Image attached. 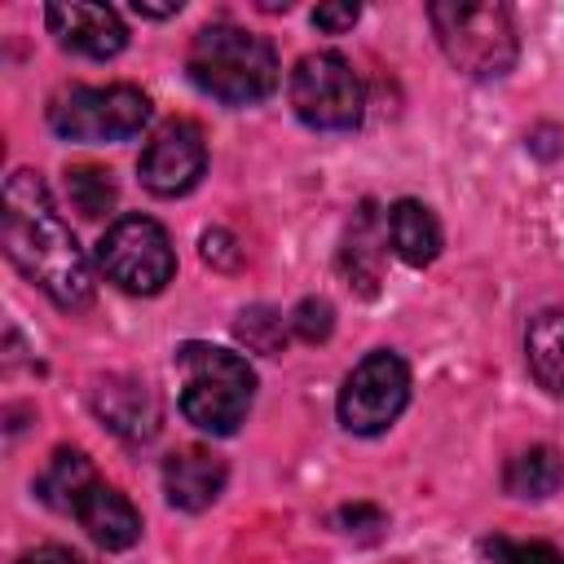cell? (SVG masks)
<instances>
[{
    "label": "cell",
    "instance_id": "obj_1",
    "mask_svg": "<svg viewBox=\"0 0 564 564\" xmlns=\"http://www.w3.org/2000/svg\"><path fill=\"white\" fill-rule=\"evenodd\" d=\"M4 256L57 304V308H88L93 304V269L79 251L70 225L57 216L48 185L40 172H13L4 181V212H0Z\"/></svg>",
    "mask_w": 564,
    "mask_h": 564
},
{
    "label": "cell",
    "instance_id": "obj_2",
    "mask_svg": "<svg viewBox=\"0 0 564 564\" xmlns=\"http://www.w3.org/2000/svg\"><path fill=\"white\" fill-rule=\"evenodd\" d=\"M185 70L198 93L225 106H256L278 88V53L264 35L234 22H212L189 40Z\"/></svg>",
    "mask_w": 564,
    "mask_h": 564
},
{
    "label": "cell",
    "instance_id": "obj_3",
    "mask_svg": "<svg viewBox=\"0 0 564 564\" xmlns=\"http://www.w3.org/2000/svg\"><path fill=\"white\" fill-rule=\"evenodd\" d=\"M181 414L212 436H234L247 423V410L256 401V370L242 352L212 348V344H185L181 348Z\"/></svg>",
    "mask_w": 564,
    "mask_h": 564
},
{
    "label": "cell",
    "instance_id": "obj_4",
    "mask_svg": "<svg viewBox=\"0 0 564 564\" xmlns=\"http://www.w3.org/2000/svg\"><path fill=\"white\" fill-rule=\"evenodd\" d=\"M432 31L441 53L471 79H498L516 66L520 40L516 22L502 4H476V0H436L427 4Z\"/></svg>",
    "mask_w": 564,
    "mask_h": 564
},
{
    "label": "cell",
    "instance_id": "obj_5",
    "mask_svg": "<svg viewBox=\"0 0 564 564\" xmlns=\"http://www.w3.org/2000/svg\"><path fill=\"white\" fill-rule=\"evenodd\" d=\"M150 123V97L132 84L66 88L48 101V128L62 141H128Z\"/></svg>",
    "mask_w": 564,
    "mask_h": 564
},
{
    "label": "cell",
    "instance_id": "obj_6",
    "mask_svg": "<svg viewBox=\"0 0 564 564\" xmlns=\"http://www.w3.org/2000/svg\"><path fill=\"white\" fill-rule=\"evenodd\" d=\"M291 110L317 132H348L361 123L366 88L348 57L322 48L304 53L291 70Z\"/></svg>",
    "mask_w": 564,
    "mask_h": 564
},
{
    "label": "cell",
    "instance_id": "obj_7",
    "mask_svg": "<svg viewBox=\"0 0 564 564\" xmlns=\"http://www.w3.org/2000/svg\"><path fill=\"white\" fill-rule=\"evenodd\" d=\"M101 273L128 295H159L176 273L172 238L150 216H119L97 242Z\"/></svg>",
    "mask_w": 564,
    "mask_h": 564
},
{
    "label": "cell",
    "instance_id": "obj_8",
    "mask_svg": "<svg viewBox=\"0 0 564 564\" xmlns=\"http://www.w3.org/2000/svg\"><path fill=\"white\" fill-rule=\"evenodd\" d=\"M410 405V366L392 352V348H375L366 352L344 388H339V423L352 436H379L388 432L401 410Z\"/></svg>",
    "mask_w": 564,
    "mask_h": 564
},
{
    "label": "cell",
    "instance_id": "obj_9",
    "mask_svg": "<svg viewBox=\"0 0 564 564\" xmlns=\"http://www.w3.org/2000/svg\"><path fill=\"white\" fill-rule=\"evenodd\" d=\"M137 172H141V185L159 198H181L198 185V176L207 172V141H203V128L189 123V119H172L163 123L141 159H137Z\"/></svg>",
    "mask_w": 564,
    "mask_h": 564
},
{
    "label": "cell",
    "instance_id": "obj_10",
    "mask_svg": "<svg viewBox=\"0 0 564 564\" xmlns=\"http://www.w3.org/2000/svg\"><path fill=\"white\" fill-rule=\"evenodd\" d=\"M44 22L57 35V44L79 53V57H97L101 62V57H115L128 44V31H123V22H119V13L110 4H84V0L48 4Z\"/></svg>",
    "mask_w": 564,
    "mask_h": 564
},
{
    "label": "cell",
    "instance_id": "obj_11",
    "mask_svg": "<svg viewBox=\"0 0 564 564\" xmlns=\"http://www.w3.org/2000/svg\"><path fill=\"white\" fill-rule=\"evenodd\" d=\"M225 476H229L225 458H216L203 445H189V449L167 454V463H163V494L181 511H203V507H212L220 498Z\"/></svg>",
    "mask_w": 564,
    "mask_h": 564
},
{
    "label": "cell",
    "instance_id": "obj_12",
    "mask_svg": "<svg viewBox=\"0 0 564 564\" xmlns=\"http://www.w3.org/2000/svg\"><path fill=\"white\" fill-rule=\"evenodd\" d=\"M75 520L84 524V533L106 546V551H128L137 538H141V511L128 502V494H119L115 485L97 480L79 507H75Z\"/></svg>",
    "mask_w": 564,
    "mask_h": 564
},
{
    "label": "cell",
    "instance_id": "obj_13",
    "mask_svg": "<svg viewBox=\"0 0 564 564\" xmlns=\"http://www.w3.org/2000/svg\"><path fill=\"white\" fill-rule=\"evenodd\" d=\"M93 410H97L119 436H128V441H145V436H154V427H159V405H154L150 388L137 383V379H106V383L93 392Z\"/></svg>",
    "mask_w": 564,
    "mask_h": 564
},
{
    "label": "cell",
    "instance_id": "obj_14",
    "mask_svg": "<svg viewBox=\"0 0 564 564\" xmlns=\"http://www.w3.org/2000/svg\"><path fill=\"white\" fill-rule=\"evenodd\" d=\"M388 238H392V251L410 269H423L441 256V220L419 198H397L388 207Z\"/></svg>",
    "mask_w": 564,
    "mask_h": 564
},
{
    "label": "cell",
    "instance_id": "obj_15",
    "mask_svg": "<svg viewBox=\"0 0 564 564\" xmlns=\"http://www.w3.org/2000/svg\"><path fill=\"white\" fill-rule=\"evenodd\" d=\"M97 480H101V476L93 471V463H88L84 449H57V454L48 458V467L35 476V494H40V502H48L53 511H70V516H75L79 498H84Z\"/></svg>",
    "mask_w": 564,
    "mask_h": 564
},
{
    "label": "cell",
    "instance_id": "obj_16",
    "mask_svg": "<svg viewBox=\"0 0 564 564\" xmlns=\"http://www.w3.org/2000/svg\"><path fill=\"white\" fill-rule=\"evenodd\" d=\"M524 361L533 370V379L564 397V308H546L529 322L524 330Z\"/></svg>",
    "mask_w": 564,
    "mask_h": 564
},
{
    "label": "cell",
    "instance_id": "obj_17",
    "mask_svg": "<svg viewBox=\"0 0 564 564\" xmlns=\"http://www.w3.org/2000/svg\"><path fill=\"white\" fill-rule=\"evenodd\" d=\"M564 480V458L551 445H529L520 449L507 471H502V489L511 498H551Z\"/></svg>",
    "mask_w": 564,
    "mask_h": 564
},
{
    "label": "cell",
    "instance_id": "obj_18",
    "mask_svg": "<svg viewBox=\"0 0 564 564\" xmlns=\"http://www.w3.org/2000/svg\"><path fill=\"white\" fill-rule=\"evenodd\" d=\"M379 242H383V238H379V216H375V207L366 203V207L352 216L348 238H344V273H348L366 295H375V282H379V256H383Z\"/></svg>",
    "mask_w": 564,
    "mask_h": 564
},
{
    "label": "cell",
    "instance_id": "obj_19",
    "mask_svg": "<svg viewBox=\"0 0 564 564\" xmlns=\"http://www.w3.org/2000/svg\"><path fill=\"white\" fill-rule=\"evenodd\" d=\"M66 198L84 220H101L115 207V181L106 167H93V163L70 167L66 172Z\"/></svg>",
    "mask_w": 564,
    "mask_h": 564
},
{
    "label": "cell",
    "instance_id": "obj_20",
    "mask_svg": "<svg viewBox=\"0 0 564 564\" xmlns=\"http://www.w3.org/2000/svg\"><path fill=\"white\" fill-rule=\"evenodd\" d=\"M234 330H238V339H242L251 352H269V357H273V352H282V348H286L291 317H278L273 308L256 304V308H242V313H238Z\"/></svg>",
    "mask_w": 564,
    "mask_h": 564
},
{
    "label": "cell",
    "instance_id": "obj_21",
    "mask_svg": "<svg viewBox=\"0 0 564 564\" xmlns=\"http://www.w3.org/2000/svg\"><path fill=\"white\" fill-rule=\"evenodd\" d=\"M480 564H564V551L542 542V538L520 542V538L494 533V538L480 542Z\"/></svg>",
    "mask_w": 564,
    "mask_h": 564
},
{
    "label": "cell",
    "instance_id": "obj_22",
    "mask_svg": "<svg viewBox=\"0 0 564 564\" xmlns=\"http://www.w3.org/2000/svg\"><path fill=\"white\" fill-rule=\"evenodd\" d=\"M330 326H335V308H330L326 300H317V295L300 300V304H295V313H291V335H300L304 344L326 339V335H330Z\"/></svg>",
    "mask_w": 564,
    "mask_h": 564
},
{
    "label": "cell",
    "instance_id": "obj_23",
    "mask_svg": "<svg viewBox=\"0 0 564 564\" xmlns=\"http://www.w3.org/2000/svg\"><path fill=\"white\" fill-rule=\"evenodd\" d=\"M352 22H357V4H317V9H313V26H322V31H330V35L348 31Z\"/></svg>",
    "mask_w": 564,
    "mask_h": 564
},
{
    "label": "cell",
    "instance_id": "obj_24",
    "mask_svg": "<svg viewBox=\"0 0 564 564\" xmlns=\"http://www.w3.org/2000/svg\"><path fill=\"white\" fill-rule=\"evenodd\" d=\"M18 564H88V560L70 546H40V551H26Z\"/></svg>",
    "mask_w": 564,
    "mask_h": 564
},
{
    "label": "cell",
    "instance_id": "obj_25",
    "mask_svg": "<svg viewBox=\"0 0 564 564\" xmlns=\"http://www.w3.org/2000/svg\"><path fill=\"white\" fill-rule=\"evenodd\" d=\"M132 9H137L141 18H172V13H181V4H141V0H137Z\"/></svg>",
    "mask_w": 564,
    "mask_h": 564
}]
</instances>
